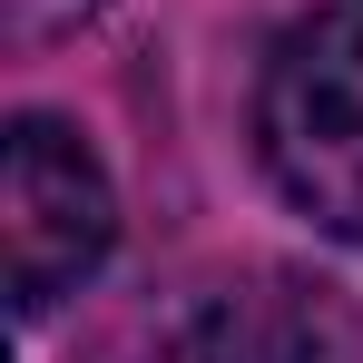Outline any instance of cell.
Listing matches in <instances>:
<instances>
[{"label":"cell","mask_w":363,"mask_h":363,"mask_svg":"<svg viewBox=\"0 0 363 363\" xmlns=\"http://www.w3.org/2000/svg\"><path fill=\"white\" fill-rule=\"evenodd\" d=\"M255 157L314 236L363 245V0H324L255 79Z\"/></svg>","instance_id":"6da1fadb"},{"label":"cell","mask_w":363,"mask_h":363,"mask_svg":"<svg viewBox=\"0 0 363 363\" xmlns=\"http://www.w3.org/2000/svg\"><path fill=\"white\" fill-rule=\"evenodd\" d=\"M118 245V186L99 147L50 108H20L0 138V255H10V304L50 314L79 295Z\"/></svg>","instance_id":"7a4b0ae2"},{"label":"cell","mask_w":363,"mask_h":363,"mask_svg":"<svg viewBox=\"0 0 363 363\" xmlns=\"http://www.w3.org/2000/svg\"><path fill=\"white\" fill-rule=\"evenodd\" d=\"M334 304L324 285H304L285 265H245V275H206L186 285L157 324L138 363H334Z\"/></svg>","instance_id":"3957f363"},{"label":"cell","mask_w":363,"mask_h":363,"mask_svg":"<svg viewBox=\"0 0 363 363\" xmlns=\"http://www.w3.org/2000/svg\"><path fill=\"white\" fill-rule=\"evenodd\" d=\"M99 10H108V0H0V40H10V50H50L79 20H99Z\"/></svg>","instance_id":"277c9868"}]
</instances>
